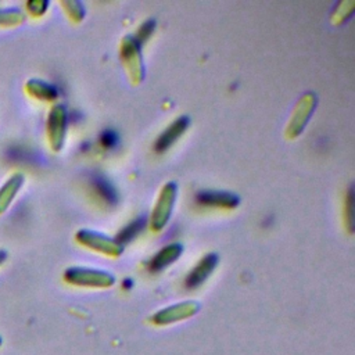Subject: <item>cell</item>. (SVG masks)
Masks as SVG:
<instances>
[{"instance_id": "1", "label": "cell", "mask_w": 355, "mask_h": 355, "mask_svg": "<svg viewBox=\"0 0 355 355\" xmlns=\"http://www.w3.org/2000/svg\"><path fill=\"white\" fill-rule=\"evenodd\" d=\"M64 280L73 286L82 287H110L115 283L114 275L105 270L83 268V266H71L64 272Z\"/></svg>"}, {"instance_id": "2", "label": "cell", "mask_w": 355, "mask_h": 355, "mask_svg": "<svg viewBox=\"0 0 355 355\" xmlns=\"http://www.w3.org/2000/svg\"><path fill=\"white\" fill-rule=\"evenodd\" d=\"M121 61L126 68V72L132 83L137 85L144 79V62L141 57V46L133 36H125L121 42Z\"/></svg>"}, {"instance_id": "3", "label": "cell", "mask_w": 355, "mask_h": 355, "mask_svg": "<svg viewBox=\"0 0 355 355\" xmlns=\"http://www.w3.org/2000/svg\"><path fill=\"white\" fill-rule=\"evenodd\" d=\"M176 196H178V186L175 182H168L162 186L150 218V226L154 232H159L168 223L172 215Z\"/></svg>"}, {"instance_id": "4", "label": "cell", "mask_w": 355, "mask_h": 355, "mask_svg": "<svg viewBox=\"0 0 355 355\" xmlns=\"http://www.w3.org/2000/svg\"><path fill=\"white\" fill-rule=\"evenodd\" d=\"M68 128V111L61 103L54 104L47 115V139L53 151H60L64 147Z\"/></svg>"}, {"instance_id": "5", "label": "cell", "mask_w": 355, "mask_h": 355, "mask_svg": "<svg viewBox=\"0 0 355 355\" xmlns=\"http://www.w3.org/2000/svg\"><path fill=\"white\" fill-rule=\"evenodd\" d=\"M75 239L83 247L92 248L94 251L103 252L110 257H119L123 252V245H121L115 239H111L94 230L80 229L76 232Z\"/></svg>"}, {"instance_id": "6", "label": "cell", "mask_w": 355, "mask_h": 355, "mask_svg": "<svg viewBox=\"0 0 355 355\" xmlns=\"http://www.w3.org/2000/svg\"><path fill=\"white\" fill-rule=\"evenodd\" d=\"M316 107V96L313 92H306L297 103L293 116L290 119V123L286 129L287 137H297L308 123L309 116L312 115L313 110Z\"/></svg>"}, {"instance_id": "7", "label": "cell", "mask_w": 355, "mask_h": 355, "mask_svg": "<svg viewBox=\"0 0 355 355\" xmlns=\"http://www.w3.org/2000/svg\"><path fill=\"white\" fill-rule=\"evenodd\" d=\"M200 311V304L196 301H184L164 309H159L151 316V322L155 324H171L187 318H191Z\"/></svg>"}, {"instance_id": "8", "label": "cell", "mask_w": 355, "mask_h": 355, "mask_svg": "<svg viewBox=\"0 0 355 355\" xmlns=\"http://www.w3.org/2000/svg\"><path fill=\"white\" fill-rule=\"evenodd\" d=\"M218 265V255L216 254H207L204 258H201L196 266L191 269V272L187 275L186 277V287L187 288H196L198 286H201L208 277L209 275L215 270Z\"/></svg>"}, {"instance_id": "9", "label": "cell", "mask_w": 355, "mask_h": 355, "mask_svg": "<svg viewBox=\"0 0 355 355\" xmlns=\"http://www.w3.org/2000/svg\"><path fill=\"white\" fill-rule=\"evenodd\" d=\"M189 126V118L187 116H179L178 119H175L161 135L155 141V151L158 153H162L165 150H168L183 133L184 130L187 129Z\"/></svg>"}, {"instance_id": "10", "label": "cell", "mask_w": 355, "mask_h": 355, "mask_svg": "<svg viewBox=\"0 0 355 355\" xmlns=\"http://www.w3.org/2000/svg\"><path fill=\"white\" fill-rule=\"evenodd\" d=\"M25 182V176L21 172H14L1 186H0V215L4 214L12 201L15 200L17 194L22 189Z\"/></svg>"}, {"instance_id": "11", "label": "cell", "mask_w": 355, "mask_h": 355, "mask_svg": "<svg viewBox=\"0 0 355 355\" xmlns=\"http://www.w3.org/2000/svg\"><path fill=\"white\" fill-rule=\"evenodd\" d=\"M197 201L204 205L219 207V208H234L239 204V197L227 191L204 190L197 194Z\"/></svg>"}, {"instance_id": "12", "label": "cell", "mask_w": 355, "mask_h": 355, "mask_svg": "<svg viewBox=\"0 0 355 355\" xmlns=\"http://www.w3.org/2000/svg\"><path fill=\"white\" fill-rule=\"evenodd\" d=\"M182 251H183V247L179 243H172V244L165 245L151 258V261L148 263V269L151 272H159V270L165 269L168 265H171L180 257Z\"/></svg>"}, {"instance_id": "13", "label": "cell", "mask_w": 355, "mask_h": 355, "mask_svg": "<svg viewBox=\"0 0 355 355\" xmlns=\"http://www.w3.org/2000/svg\"><path fill=\"white\" fill-rule=\"evenodd\" d=\"M25 89L32 97H35L37 100L51 101L58 97V90L54 85H51L46 80H42V79H37V78L29 79L25 83Z\"/></svg>"}, {"instance_id": "14", "label": "cell", "mask_w": 355, "mask_h": 355, "mask_svg": "<svg viewBox=\"0 0 355 355\" xmlns=\"http://www.w3.org/2000/svg\"><path fill=\"white\" fill-rule=\"evenodd\" d=\"M25 21V12L18 7L0 8V26H14Z\"/></svg>"}, {"instance_id": "15", "label": "cell", "mask_w": 355, "mask_h": 355, "mask_svg": "<svg viewBox=\"0 0 355 355\" xmlns=\"http://www.w3.org/2000/svg\"><path fill=\"white\" fill-rule=\"evenodd\" d=\"M144 219L141 218V219H137V220H135V222H130L125 229H122L121 232H119V234L115 237V240L121 244V245H123L125 243H128V241H130L143 227H144Z\"/></svg>"}, {"instance_id": "16", "label": "cell", "mask_w": 355, "mask_h": 355, "mask_svg": "<svg viewBox=\"0 0 355 355\" xmlns=\"http://www.w3.org/2000/svg\"><path fill=\"white\" fill-rule=\"evenodd\" d=\"M94 187L97 190V193L108 202H114L116 200V194L114 187L110 184V182L107 179H104L103 176H97L94 179Z\"/></svg>"}, {"instance_id": "17", "label": "cell", "mask_w": 355, "mask_h": 355, "mask_svg": "<svg viewBox=\"0 0 355 355\" xmlns=\"http://www.w3.org/2000/svg\"><path fill=\"white\" fill-rule=\"evenodd\" d=\"M61 6L64 7L67 15L75 21L79 22L85 17V7L80 1H61Z\"/></svg>"}, {"instance_id": "18", "label": "cell", "mask_w": 355, "mask_h": 355, "mask_svg": "<svg viewBox=\"0 0 355 355\" xmlns=\"http://www.w3.org/2000/svg\"><path fill=\"white\" fill-rule=\"evenodd\" d=\"M154 29H155V21L154 19H148V21H146V22H143L140 25V28L137 29V32H136V35L133 37L141 46L151 36Z\"/></svg>"}, {"instance_id": "19", "label": "cell", "mask_w": 355, "mask_h": 355, "mask_svg": "<svg viewBox=\"0 0 355 355\" xmlns=\"http://www.w3.org/2000/svg\"><path fill=\"white\" fill-rule=\"evenodd\" d=\"M47 7H49V1H43V0H33V1L26 3V10L35 17L43 15L46 12Z\"/></svg>"}, {"instance_id": "20", "label": "cell", "mask_w": 355, "mask_h": 355, "mask_svg": "<svg viewBox=\"0 0 355 355\" xmlns=\"http://www.w3.org/2000/svg\"><path fill=\"white\" fill-rule=\"evenodd\" d=\"M101 143H103V146L104 147H114L115 144H116V141H118V137H116V135L114 133V132H104L103 135H101Z\"/></svg>"}, {"instance_id": "21", "label": "cell", "mask_w": 355, "mask_h": 355, "mask_svg": "<svg viewBox=\"0 0 355 355\" xmlns=\"http://www.w3.org/2000/svg\"><path fill=\"white\" fill-rule=\"evenodd\" d=\"M6 259H7V251L0 250V266H1V263H3Z\"/></svg>"}]
</instances>
